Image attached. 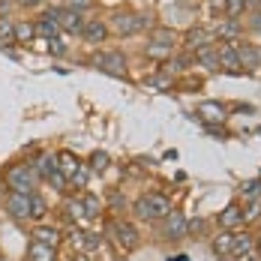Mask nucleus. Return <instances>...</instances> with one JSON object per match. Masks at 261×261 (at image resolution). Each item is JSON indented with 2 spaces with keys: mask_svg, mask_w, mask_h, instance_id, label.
I'll list each match as a JSON object with an SVG mask.
<instances>
[{
  "mask_svg": "<svg viewBox=\"0 0 261 261\" xmlns=\"http://www.w3.org/2000/svg\"><path fill=\"white\" fill-rule=\"evenodd\" d=\"M6 183H9V189L12 192H21V195H33V189H36V171H33V165H12L9 171H6Z\"/></svg>",
  "mask_w": 261,
  "mask_h": 261,
  "instance_id": "obj_1",
  "label": "nucleus"
},
{
  "mask_svg": "<svg viewBox=\"0 0 261 261\" xmlns=\"http://www.w3.org/2000/svg\"><path fill=\"white\" fill-rule=\"evenodd\" d=\"M135 213L141 219H165L171 213V201L159 192H150V195H141L138 204H135Z\"/></svg>",
  "mask_w": 261,
  "mask_h": 261,
  "instance_id": "obj_2",
  "label": "nucleus"
},
{
  "mask_svg": "<svg viewBox=\"0 0 261 261\" xmlns=\"http://www.w3.org/2000/svg\"><path fill=\"white\" fill-rule=\"evenodd\" d=\"M111 27H114V33H120V36H132V33L150 27V18H147V15H132V12H114V15H111Z\"/></svg>",
  "mask_w": 261,
  "mask_h": 261,
  "instance_id": "obj_3",
  "label": "nucleus"
},
{
  "mask_svg": "<svg viewBox=\"0 0 261 261\" xmlns=\"http://www.w3.org/2000/svg\"><path fill=\"white\" fill-rule=\"evenodd\" d=\"M111 234H114V243H117L123 252H129V249L138 246V231L132 228L129 222H114V225H111Z\"/></svg>",
  "mask_w": 261,
  "mask_h": 261,
  "instance_id": "obj_4",
  "label": "nucleus"
},
{
  "mask_svg": "<svg viewBox=\"0 0 261 261\" xmlns=\"http://www.w3.org/2000/svg\"><path fill=\"white\" fill-rule=\"evenodd\" d=\"M96 66L105 69V72H111V75H123L126 72V60H123V54H117V51L96 54Z\"/></svg>",
  "mask_w": 261,
  "mask_h": 261,
  "instance_id": "obj_5",
  "label": "nucleus"
},
{
  "mask_svg": "<svg viewBox=\"0 0 261 261\" xmlns=\"http://www.w3.org/2000/svg\"><path fill=\"white\" fill-rule=\"evenodd\" d=\"M6 210H9L12 219H27V216H30V195L9 192V198H6Z\"/></svg>",
  "mask_w": 261,
  "mask_h": 261,
  "instance_id": "obj_6",
  "label": "nucleus"
},
{
  "mask_svg": "<svg viewBox=\"0 0 261 261\" xmlns=\"http://www.w3.org/2000/svg\"><path fill=\"white\" fill-rule=\"evenodd\" d=\"M54 18H57V27H63L69 33H81V27H84L81 12H72V9H54Z\"/></svg>",
  "mask_w": 261,
  "mask_h": 261,
  "instance_id": "obj_7",
  "label": "nucleus"
},
{
  "mask_svg": "<svg viewBox=\"0 0 261 261\" xmlns=\"http://www.w3.org/2000/svg\"><path fill=\"white\" fill-rule=\"evenodd\" d=\"M162 231H165V237H171V240H180V237L189 231V222L183 219V213H174V210H171V213L165 216V228H162Z\"/></svg>",
  "mask_w": 261,
  "mask_h": 261,
  "instance_id": "obj_8",
  "label": "nucleus"
},
{
  "mask_svg": "<svg viewBox=\"0 0 261 261\" xmlns=\"http://www.w3.org/2000/svg\"><path fill=\"white\" fill-rule=\"evenodd\" d=\"M186 45L195 48V51L210 48V45H213V30H207V27H195V30H189V33H186Z\"/></svg>",
  "mask_w": 261,
  "mask_h": 261,
  "instance_id": "obj_9",
  "label": "nucleus"
},
{
  "mask_svg": "<svg viewBox=\"0 0 261 261\" xmlns=\"http://www.w3.org/2000/svg\"><path fill=\"white\" fill-rule=\"evenodd\" d=\"M225 105H219V102H201L198 105V117L201 120H207V123H222L225 120Z\"/></svg>",
  "mask_w": 261,
  "mask_h": 261,
  "instance_id": "obj_10",
  "label": "nucleus"
},
{
  "mask_svg": "<svg viewBox=\"0 0 261 261\" xmlns=\"http://www.w3.org/2000/svg\"><path fill=\"white\" fill-rule=\"evenodd\" d=\"M240 66H261V48L258 45H237Z\"/></svg>",
  "mask_w": 261,
  "mask_h": 261,
  "instance_id": "obj_11",
  "label": "nucleus"
},
{
  "mask_svg": "<svg viewBox=\"0 0 261 261\" xmlns=\"http://www.w3.org/2000/svg\"><path fill=\"white\" fill-rule=\"evenodd\" d=\"M81 36H84L87 42H102L105 36H108V27H105L102 21H84V27H81Z\"/></svg>",
  "mask_w": 261,
  "mask_h": 261,
  "instance_id": "obj_12",
  "label": "nucleus"
},
{
  "mask_svg": "<svg viewBox=\"0 0 261 261\" xmlns=\"http://www.w3.org/2000/svg\"><path fill=\"white\" fill-rule=\"evenodd\" d=\"M216 60H219V66H240V60H237V45L234 42L216 45Z\"/></svg>",
  "mask_w": 261,
  "mask_h": 261,
  "instance_id": "obj_13",
  "label": "nucleus"
},
{
  "mask_svg": "<svg viewBox=\"0 0 261 261\" xmlns=\"http://www.w3.org/2000/svg\"><path fill=\"white\" fill-rule=\"evenodd\" d=\"M33 30H39L45 39H57V33H60V27H57V18H54V9L51 12H45L42 18H39V24L33 27Z\"/></svg>",
  "mask_w": 261,
  "mask_h": 261,
  "instance_id": "obj_14",
  "label": "nucleus"
},
{
  "mask_svg": "<svg viewBox=\"0 0 261 261\" xmlns=\"http://www.w3.org/2000/svg\"><path fill=\"white\" fill-rule=\"evenodd\" d=\"M33 171H36V177H45V180H48L54 171H57V156H54V153H42Z\"/></svg>",
  "mask_w": 261,
  "mask_h": 261,
  "instance_id": "obj_15",
  "label": "nucleus"
},
{
  "mask_svg": "<svg viewBox=\"0 0 261 261\" xmlns=\"http://www.w3.org/2000/svg\"><path fill=\"white\" fill-rule=\"evenodd\" d=\"M219 225H222V228H237V225H243V213H240V207H237V204H228L225 213L219 216Z\"/></svg>",
  "mask_w": 261,
  "mask_h": 261,
  "instance_id": "obj_16",
  "label": "nucleus"
},
{
  "mask_svg": "<svg viewBox=\"0 0 261 261\" xmlns=\"http://www.w3.org/2000/svg\"><path fill=\"white\" fill-rule=\"evenodd\" d=\"M57 237H60V231L57 228H45V225H39L36 231H33V243H42V246H57Z\"/></svg>",
  "mask_w": 261,
  "mask_h": 261,
  "instance_id": "obj_17",
  "label": "nucleus"
},
{
  "mask_svg": "<svg viewBox=\"0 0 261 261\" xmlns=\"http://www.w3.org/2000/svg\"><path fill=\"white\" fill-rule=\"evenodd\" d=\"M27 261H54V249L51 246H42V243H30Z\"/></svg>",
  "mask_w": 261,
  "mask_h": 261,
  "instance_id": "obj_18",
  "label": "nucleus"
},
{
  "mask_svg": "<svg viewBox=\"0 0 261 261\" xmlns=\"http://www.w3.org/2000/svg\"><path fill=\"white\" fill-rule=\"evenodd\" d=\"M57 162H60V165H57V171H60L63 177H72V174L79 171V159L72 156V153H60Z\"/></svg>",
  "mask_w": 261,
  "mask_h": 261,
  "instance_id": "obj_19",
  "label": "nucleus"
},
{
  "mask_svg": "<svg viewBox=\"0 0 261 261\" xmlns=\"http://www.w3.org/2000/svg\"><path fill=\"white\" fill-rule=\"evenodd\" d=\"M252 246H255V240H252V237L240 234V237H234V243H231V252L243 258V255H249V252H252Z\"/></svg>",
  "mask_w": 261,
  "mask_h": 261,
  "instance_id": "obj_20",
  "label": "nucleus"
},
{
  "mask_svg": "<svg viewBox=\"0 0 261 261\" xmlns=\"http://www.w3.org/2000/svg\"><path fill=\"white\" fill-rule=\"evenodd\" d=\"M195 60L198 63H204L210 69H219V60H216V48L210 45V48H201V51H195Z\"/></svg>",
  "mask_w": 261,
  "mask_h": 261,
  "instance_id": "obj_21",
  "label": "nucleus"
},
{
  "mask_svg": "<svg viewBox=\"0 0 261 261\" xmlns=\"http://www.w3.org/2000/svg\"><path fill=\"white\" fill-rule=\"evenodd\" d=\"M0 42H15V21L0 18Z\"/></svg>",
  "mask_w": 261,
  "mask_h": 261,
  "instance_id": "obj_22",
  "label": "nucleus"
},
{
  "mask_svg": "<svg viewBox=\"0 0 261 261\" xmlns=\"http://www.w3.org/2000/svg\"><path fill=\"white\" fill-rule=\"evenodd\" d=\"M216 33L225 36V39H234L237 33H240V24H237V21H219V24H216Z\"/></svg>",
  "mask_w": 261,
  "mask_h": 261,
  "instance_id": "obj_23",
  "label": "nucleus"
},
{
  "mask_svg": "<svg viewBox=\"0 0 261 261\" xmlns=\"http://www.w3.org/2000/svg\"><path fill=\"white\" fill-rule=\"evenodd\" d=\"M45 216V201L39 195H30V216L27 219H42Z\"/></svg>",
  "mask_w": 261,
  "mask_h": 261,
  "instance_id": "obj_24",
  "label": "nucleus"
},
{
  "mask_svg": "<svg viewBox=\"0 0 261 261\" xmlns=\"http://www.w3.org/2000/svg\"><path fill=\"white\" fill-rule=\"evenodd\" d=\"M81 207H84V216H99V201H96V195H84V198H81Z\"/></svg>",
  "mask_w": 261,
  "mask_h": 261,
  "instance_id": "obj_25",
  "label": "nucleus"
},
{
  "mask_svg": "<svg viewBox=\"0 0 261 261\" xmlns=\"http://www.w3.org/2000/svg\"><path fill=\"white\" fill-rule=\"evenodd\" d=\"M240 192H243V198H258L261 195V180H246L240 186Z\"/></svg>",
  "mask_w": 261,
  "mask_h": 261,
  "instance_id": "obj_26",
  "label": "nucleus"
},
{
  "mask_svg": "<svg viewBox=\"0 0 261 261\" xmlns=\"http://www.w3.org/2000/svg\"><path fill=\"white\" fill-rule=\"evenodd\" d=\"M243 9H246V0H225V12H228V18H237Z\"/></svg>",
  "mask_w": 261,
  "mask_h": 261,
  "instance_id": "obj_27",
  "label": "nucleus"
},
{
  "mask_svg": "<svg viewBox=\"0 0 261 261\" xmlns=\"http://www.w3.org/2000/svg\"><path fill=\"white\" fill-rule=\"evenodd\" d=\"M231 243H234V237L222 234V237H216V240H213V249H216V252H231Z\"/></svg>",
  "mask_w": 261,
  "mask_h": 261,
  "instance_id": "obj_28",
  "label": "nucleus"
},
{
  "mask_svg": "<svg viewBox=\"0 0 261 261\" xmlns=\"http://www.w3.org/2000/svg\"><path fill=\"white\" fill-rule=\"evenodd\" d=\"M87 177H90V168H84V165H79V171H75V174H72L69 180L75 183L79 189H84V186H87Z\"/></svg>",
  "mask_w": 261,
  "mask_h": 261,
  "instance_id": "obj_29",
  "label": "nucleus"
},
{
  "mask_svg": "<svg viewBox=\"0 0 261 261\" xmlns=\"http://www.w3.org/2000/svg\"><path fill=\"white\" fill-rule=\"evenodd\" d=\"M90 168L93 171H105L108 168V153H93L90 156Z\"/></svg>",
  "mask_w": 261,
  "mask_h": 261,
  "instance_id": "obj_30",
  "label": "nucleus"
},
{
  "mask_svg": "<svg viewBox=\"0 0 261 261\" xmlns=\"http://www.w3.org/2000/svg\"><path fill=\"white\" fill-rule=\"evenodd\" d=\"M147 54H150V57H171V45H159V42H153V45H147Z\"/></svg>",
  "mask_w": 261,
  "mask_h": 261,
  "instance_id": "obj_31",
  "label": "nucleus"
},
{
  "mask_svg": "<svg viewBox=\"0 0 261 261\" xmlns=\"http://www.w3.org/2000/svg\"><path fill=\"white\" fill-rule=\"evenodd\" d=\"M93 6V0H66V6L63 9H72V12H84V9H90Z\"/></svg>",
  "mask_w": 261,
  "mask_h": 261,
  "instance_id": "obj_32",
  "label": "nucleus"
},
{
  "mask_svg": "<svg viewBox=\"0 0 261 261\" xmlns=\"http://www.w3.org/2000/svg\"><path fill=\"white\" fill-rule=\"evenodd\" d=\"M33 33H36V30H33V24H15V39H21V42H24V39H30Z\"/></svg>",
  "mask_w": 261,
  "mask_h": 261,
  "instance_id": "obj_33",
  "label": "nucleus"
},
{
  "mask_svg": "<svg viewBox=\"0 0 261 261\" xmlns=\"http://www.w3.org/2000/svg\"><path fill=\"white\" fill-rule=\"evenodd\" d=\"M66 210H69V216H72V219H84V207H81V201H69Z\"/></svg>",
  "mask_w": 261,
  "mask_h": 261,
  "instance_id": "obj_34",
  "label": "nucleus"
},
{
  "mask_svg": "<svg viewBox=\"0 0 261 261\" xmlns=\"http://www.w3.org/2000/svg\"><path fill=\"white\" fill-rule=\"evenodd\" d=\"M48 51L57 54V57H63V54H66V45H63L60 39H48Z\"/></svg>",
  "mask_w": 261,
  "mask_h": 261,
  "instance_id": "obj_35",
  "label": "nucleus"
},
{
  "mask_svg": "<svg viewBox=\"0 0 261 261\" xmlns=\"http://www.w3.org/2000/svg\"><path fill=\"white\" fill-rule=\"evenodd\" d=\"M147 84H150V87H165V84H168V79H162V75H156V79H150Z\"/></svg>",
  "mask_w": 261,
  "mask_h": 261,
  "instance_id": "obj_36",
  "label": "nucleus"
},
{
  "mask_svg": "<svg viewBox=\"0 0 261 261\" xmlns=\"http://www.w3.org/2000/svg\"><path fill=\"white\" fill-rule=\"evenodd\" d=\"M252 27H255V30H261V12H255V18H252Z\"/></svg>",
  "mask_w": 261,
  "mask_h": 261,
  "instance_id": "obj_37",
  "label": "nucleus"
},
{
  "mask_svg": "<svg viewBox=\"0 0 261 261\" xmlns=\"http://www.w3.org/2000/svg\"><path fill=\"white\" fill-rule=\"evenodd\" d=\"M168 261H186V258H183V255H177V258H168Z\"/></svg>",
  "mask_w": 261,
  "mask_h": 261,
  "instance_id": "obj_38",
  "label": "nucleus"
},
{
  "mask_svg": "<svg viewBox=\"0 0 261 261\" xmlns=\"http://www.w3.org/2000/svg\"><path fill=\"white\" fill-rule=\"evenodd\" d=\"M252 6H258V9H261V0H252Z\"/></svg>",
  "mask_w": 261,
  "mask_h": 261,
  "instance_id": "obj_39",
  "label": "nucleus"
},
{
  "mask_svg": "<svg viewBox=\"0 0 261 261\" xmlns=\"http://www.w3.org/2000/svg\"><path fill=\"white\" fill-rule=\"evenodd\" d=\"M24 3H39V0H24Z\"/></svg>",
  "mask_w": 261,
  "mask_h": 261,
  "instance_id": "obj_40",
  "label": "nucleus"
},
{
  "mask_svg": "<svg viewBox=\"0 0 261 261\" xmlns=\"http://www.w3.org/2000/svg\"><path fill=\"white\" fill-rule=\"evenodd\" d=\"M75 261H87V258H75Z\"/></svg>",
  "mask_w": 261,
  "mask_h": 261,
  "instance_id": "obj_41",
  "label": "nucleus"
},
{
  "mask_svg": "<svg viewBox=\"0 0 261 261\" xmlns=\"http://www.w3.org/2000/svg\"><path fill=\"white\" fill-rule=\"evenodd\" d=\"M0 261H6V258H0Z\"/></svg>",
  "mask_w": 261,
  "mask_h": 261,
  "instance_id": "obj_42",
  "label": "nucleus"
},
{
  "mask_svg": "<svg viewBox=\"0 0 261 261\" xmlns=\"http://www.w3.org/2000/svg\"><path fill=\"white\" fill-rule=\"evenodd\" d=\"M117 261H123V258H117Z\"/></svg>",
  "mask_w": 261,
  "mask_h": 261,
  "instance_id": "obj_43",
  "label": "nucleus"
}]
</instances>
